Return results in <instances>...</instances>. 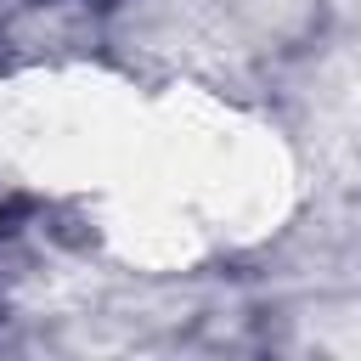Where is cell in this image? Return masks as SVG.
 <instances>
[]
</instances>
